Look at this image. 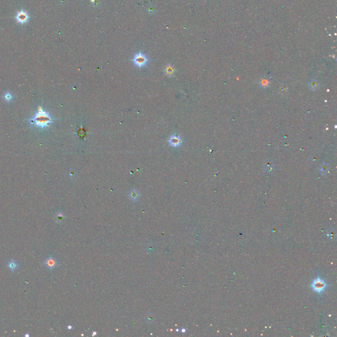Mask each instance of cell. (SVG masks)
<instances>
[{
	"label": "cell",
	"instance_id": "8",
	"mask_svg": "<svg viewBox=\"0 0 337 337\" xmlns=\"http://www.w3.org/2000/svg\"><path fill=\"white\" fill-rule=\"evenodd\" d=\"M264 168L267 172H271L274 169V164L271 160H267L264 163Z\"/></svg>",
	"mask_w": 337,
	"mask_h": 337
},
{
	"label": "cell",
	"instance_id": "2",
	"mask_svg": "<svg viewBox=\"0 0 337 337\" xmlns=\"http://www.w3.org/2000/svg\"><path fill=\"white\" fill-rule=\"evenodd\" d=\"M311 287L314 291L317 293H321L327 288V284L321 278L317 277L313 280L312 283L311 284Z\"/></svg>",
	"mask_w": 337,
	"mask_h": 337
},
{
	"label": "cell",
	"instance_id": "6",
	"mask_svg": "<svg viewBox=\"0 0 337 337\" xmlns=\"http://www.w3.org/2000/svg\"><path fill=\"white\" fill-rule=\"evenodd\" d=\"M182 142V140L180 139V137L178 136H172L169 139V143L172 146H177L180 145Z\"/></svg>",
	"mask_w": 337,
	"mask_h": 337
},
{
	"label": "cell",
	"instance_id": "3",
	"mask_svg": "<svg viewBox=\"0 0 337 337\" xmlns=\"http://www.w3.org/2000/svg\"><path fill=\"white\" fill-rule=\"evenodd\" d=\"M147 61H148V59H147L146 55L142 54V53H138L137 54H136L135 57H134L133 59L134 63L137 66L139 67H141L145 65Z\"/></svg>",
	"mask_w": 337,
	"mask_h": 337
},
{
	"label": "cell",
	"instance_id": "1",
	"mask_svg": "<svg viewBox=\"0 0 337 337\" xmlns=\"http://www.w3.org/2000/svg\"><path fill=\"white\" fill-rule=\"evenodd\" d=\"M30 123L40 129H44L49 126L52 123V119L47 112L45 111L42 108H39V111L34 117L29 119Z\"/></svg>",
	"mask_w": 337,
	"mask_h": 337
},
{
	"label": "cell",
	"instance_id": "10",
	"mask_svg": "<svg viewBox=\"0 0 337 337\" xmlns=\"http://www.w3.org/2000/svg\"><path fill=\"white\" fill-rule=\"evenodd\" d=\"M7 267L9 268V269L11 270V271H14L17 270V267H18V265H17V262H15L14 260H11L7 264Z\"/></svg>",
	"mask_w": 337,
	"mask_h": 337
},
{
	"label": "cell",
	"instance_id": "12",
	"mask_svg": "<svg viewBox=\"0 0 337 337\" xmlns=\"http://www.w3.org/2000/svg\"><path fill=\"white\" fill-rule=\"evenodd\" d=\"M130 198H131L132 200H138V197H139V194H138V192L136 190H133L130 193Z\"/></svg>",
	"mask_w": 337,
	"mask_h": 337
},
{
	"label": "cell",
	"instance_id": "9",
	"mask_svg": "<svg viewBox=\"0 0 337 337\" xmlns=\"http://www.w3.org/2000/svg\"><path fill=\"white\" fill-rule=\"evenodd\" d=\"M319 86V82L316 81V80H312V81H311L310 82V83H309V87L312 90H316L318 89Z\"/></svg>",
	"mask_w": 337,
	"mask_h": 337
},
{
	"label": "cell",
	"instance_id": "4",
	"mask_svg": "<svg viewBox=\"0 0 337 337\" xmlns=\"http://www.w3.org/2000/svg\"><path fill=\"white\" fill-rule=\"evenodd\" d=\"M29 15H28L26 12L24 11H19V12L17 13V16H16V20L17 21V22L18 23H21V24H24V23H25L26 22H27L28 20H29Z\"/></svg>",
	"mask_w": 337,
	"mask_h": 337
},
{
	"label": "cell",
	"instance_id": "7",
	"mask_svg": "<svg viewBox=\"0 0 337 337\" xmlns=\"http://www.w3.org/2000/svg\"><path fill=\"white\" fill-rule=\"evenodd\" d=\"M329 166L327 163L321 164L319 167V171L321 174H323V175H325V174H327L328 172H329Z\"/></svg>",
	"mask_w": 337,
	"mask_h": 337
},
{
	"label": "cell",
	"instance_id": "14",
	"mask_svg": "<svg viewBox=\"0 0 337 337\" xmlns=\"http://www.w3.org/2000/svg\"><path fill=\"white\" fill-rule=\"evenodd\" d=\"M174 72V69L171 66H168L166 69V73H167V75H172V73Z\"/></svg>",
	"mask_w": 337,
	"mask_h": 337
},
{
	"label": "cell",
	"instance_id": "5",
	"mask_svg": "<svg viewBox=\"0 0 337 337\" xmlns=\"http://www.w3.org/2000/svg\"><path fill=\"white\" fill-rule=\"evenodd\" d=\"M44 264L46 266L47 268H48L49 269H53L56 267L57 263V261H56L55 259L52 258V257H49V258L46 259Z\"/></svg>",
	"mask_w": 337,
	"mask_h": 337
},
{
	"label": "cell",
	"instance_id": "16",
	"mask_svg": "<svg viewBox=\"0 0 337 337\" xmlns=\"http://www.w3.org/2000/svg\"><path fill=\"white\" fill-rule=\"evenodd\" d=\"M146 321H148V322H152L153 321V315H152L151 314H150L149 315H147Z\"/></svg>",
	"mask_w": 337,
	"mask_h": 337
},
{
	"label": "cell",
	"instance_id": "15",
	"mask_svg": "<svg viewBox=\"0 0 337 337\" xmlns=\"http://www.w3.org/2000/svg\"><path fill=\"white\" fill-rule=\"evenodd\" d=\"M269 83L268 82V81H267V80H266V79H263V80H262V81L261 82V86H262L263 87V86H268Z\"/></svg>",
	"mask_w": 337,
	"mask_h": 337
},
{
	"label": "cell",
	"instance_id": "11",
	"mask_svg": "<svg viewBox=\"0 0 337 337\" xmlns=\"http://www.w3.org/2000/svg\"><path fill=\"white\" fill-rule=\"evenodd\" d=\"M64 219H65V215H64L63 213H62L61 212L56 213L55 215V220L56 221V222H62L64 220Z\"/></svg>",
	"mask_w": 337,
	"mask_h": 337
},
{
	"label": "cell",
	"instance_id": "13",
	"mask_svg": "<svg viewBox=\"0 0 337 337\" xmlns=\"http://www.w3.org/2000/svg\"><path fill=\"white\" fill-rule=\"evenodd\" d=\"M3 99L5 100V101L9 102V101H10L13 99L12 94H11V93H5L3 96Z\"/></svg>",
	"mask_w": 337,
	"mask_h": 337
}]
</instances>
